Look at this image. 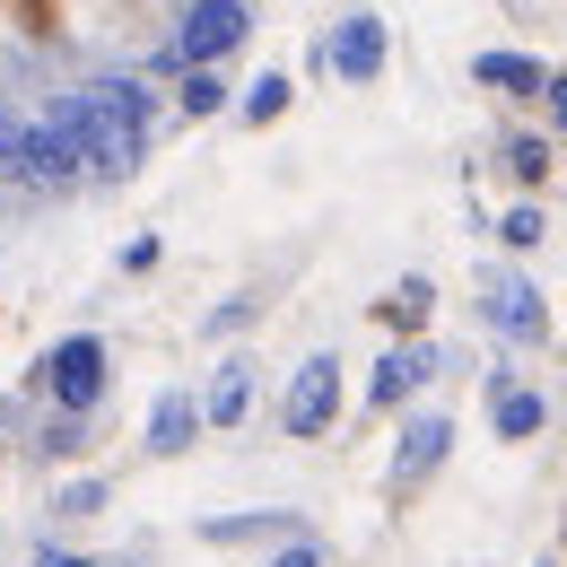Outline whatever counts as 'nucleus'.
Returning a JSON list of instances; mask_svg holds the SVG:
<instances>
[{"label": "nucleus", "instance_id": "1", "mask_svg": "<svg viewBox=\"0 0 567 567\" xmlns=\"http://www.w3.org/2000/svg\"><path fill=\"white\" fill-rule=\"evenodd\" d=\"M79 96H87V175H105V184L141 175V157H148V87L141 79H96V87H79Z\"/></svg>", "mask_w": 567, "mask_h": 567}, {"label": "nucleus", "instance_id": "2", "mask_svg": "<svg viewBox=\"0 0 567 567\" xmlns=\"http://www.w3.org/2000/svg\"><path fill=\"white\" fill-rule=\"evenodd\" d=\"M35 375H44V393H53V411H62V420H87V411L105 402V341H96V332H71V341H53V350H44Z\"/></svg>", "mask_w": 567, "mask_h": 567}, {"label": "nucleus", "instance_id": "3", "mask_svg": "<svg viewBox=\"0 0 567 567\" xmlns=\"http://www.w3.org/2000/svg\"><path fill=\"white\" fill-rule=\"evenodd\" d=\"M245 27H254V18H245V0H193L166 53H175L184 71H218V62H227V53L245 44Z\"/></svg>", "mask_w": 567, "mask_h": 567}, {"label": "nucleus", "instance_id": "4", "mask_svg": "<svg viewBox=\"0 0 567 567\" xmlns=\"http://www.w3.org/2000/svg\"><path fill=\"white\" fill-rule=\"evenodd\" d=\"M332 420H341V358H306L297 375H288V402H280V427L288 436H332Z\"/></svg>", "mask_w": 567, "mask_h": 567}, {"label": "nucleus", "instance_id": "5", "mask_svg": "<svg viewBox=\"0 0 567 567\" xmlns=\"http://www.w3.org/2000/svg\"><path fill=\"white\" fill-rule=\"evenodd\" d=\"M427 375H436V350H427V341L384 350V358H375V375H367V411H402V402L420 393Z\"/></svg>", "mask_w": 567, "mask_h": 567}, {"label": "nucleus", "instance_id": "6", "mask_svg": "<svg viewBox=\"0 0 567 567\" xmlns=\"http://www.w3.org/2000/svg\"><path fill=\"white\" fill-rule=\"evenodd\" d=\"M323 71L367 87V79L384 71V18H341V35H323Z\"/></svg>", "mask_w": 567, "mask_h": 567}, {"label": "nucleus", "instance_id": "7", "mask_svg": "<svg viewBox=\"0 0 567 567\" xmlns=\"http://www.w3.org/2000/svg\"><path fill=\"white\" fill-rule=\"evenodd\" d=\"M489 323L506 341H542V332H550V306H542V288L524 280V271H506V280L489 288Z\"/></svg>", "mask_w": 567, "mask_h": 567}, {"label": "nucleus", "instance_id": "8", "mask_svg": "<svg viewBox=\"0 0 567 567\" xmlns=\"http://www.w3.org/2000/svg\"><path fill=\"white\" fill-rule=\"evenodd\" d=\"M445 445H454V420H436V411L411 420V427H402V445H393V489H420L427 472L445 463Z\"/></svg>", "mask_w": 567, "mask_h": 567}, {"label": "nucleus", "instance_id": "9", "mask_svg": "<svg viewBox=\"0 0 567 567\" xmlns=\"http://www.w3.org/2000/svg\"><path fill=\"white\" fill-rule=\"evenodd\" d=\"M202 436V402L193 393H157L148 402V454H184Z\"/></svg>", "mask_w": 567, "mask_h": 567}, {"label": "nucleus", "instance_id": "10", "mask_svg": "<svg viewBox=\"0 0 567 567\" xmlns=\"http://www.w3.org/2000/svg\"><path fill=\"white\" fill-rule=\"evenodd\" d=\"M472 79L497 87V96H542V87H550V71H542L533 53H472Z\"/></svg>", "mask_w": 567, "mask_h": 567}, {"label": "nucleus", "instance_id": "11", "mask_svg": "<svg viewBox=\"0 0 567 567\" xmlns=\"http://www.w3.org/2000/svg\"><path fill=\"white\" fill-rule=\"evenodd\" d=\"M245 411H254V367L227 358L218 384H210V402H202V427H245Z\"/></svg>", "mask_w": 567, "mask_h": 567}, {"label": "nucleus", "instance_id": "12", "mask_svg": "<svg viewBox=\"0 0 567 567\" xmlns=\"http://www.w3.org/2000/svg\"><path fill=\"white\" fill-rule=\"evenodd\" d=\"M542 420H550L542 393H524V384H489V427H497V436L524 445V436H542Z\"/></svg>", "mask_w": 567, "mask_h": 567}, {"label": "nucleus", "instance_id": "13", "mask_svg": "<svg viewBox=\"0 0 567 567\" xmlns=\"http://www.w3.org/2000/svg\"><path fill=\"white\" fill-rule=\"evenodd\" d=\"M427 306H436V288H427L420 271H411V280H393V288H384V297H375V315H384V323H393V332H402V341H420Z\"/></svg>", "mask_w": 567, "mask_h": 567}, {"label": "nucleus", "instance_id": "14", "mask_svg": "<svg viewBox=\"0 0 567 567\" xmlns=\"http://www.w3.org/2000/svg\"><path fill=\"white\" fill-rule=\"evenodd\" d=\"M0 175L35 184V123H27V114H9V105H0Z\"/></svg>", "mask_w": 567, "mask_h": 567}, {"label": "nucleus", "instance_id": "15", "mask_svg": "<svg viewBox=\"0 0 567 567\" xmlns=\"http://www.w3.org/2000/svg\"><path fill=\"white\" fill-rule=\"evenodd\" d=\"M271 533H288V515H210V524H202V542H210V550H236V542H271Z\"/></svg>", "mask_w": 567, "mask_h": 567}, {"label": "nucleus", "instance_id": "16", "mask_svg": "<svg viewBox=\"0 0 567 567\" xmlns=\"http://www.w3.org/2000/svg\"><path fill=\"white\" fill-rule=\"evenodd\" d=\"M288 87H297L288 71H262L254 87H245V96H236V114H245L254 132H262V123H280V114H288Z\"/></svg>", "mask_w": 567, "mask_h": 567}, {"label": "nucleus", "instance_id": "17", "mask_svg": "<svg viewBox=\"0 0 567 567\" xmlns=\"http://www.w3.org/2000/svg\"><path fill=\"white\" fill-rule=\"evenodd\" d=\"M175 96H184V114H193V123H202V114H227V79H218V71H184Z\"/></svg>", "mask_w": 567, "mask_h": 567}, {"label": "nucleus", "instance_id": "18", "mask_svg": "<svg viewBox=\"0 0 567 567\" xmlns=\"http://www.w3.org/2000/svg\"><path fill=\"white\" fill-rule=\"evenodd\" d=\"M497 236H506L515 254H533V245H542V202H515V210L497 218Z\"/></svg>", "mask_w": 567, "mask_h": 567}, {"label": "nucleus", "instance_id": "19", "mask_svg": "<svg viewBox=\"0 0 567 567\" xmlns=\"http://www.w3.org/2000/svg\"><path fill=\"white\" fill-rule=\"evenodd\" d=\"M506 175L515 184H542L550 175V141H506Z\"/></svg>", "mask_w": 567, "mask_h": 567}, {"label": "nucleus", "instance_id": "20", "mask_svg": "<svg viewBox=\"0 0 567 567\" xmlns=\"http://www.w3.org/2000/svg\"><path fill=\"white\" fill-rule=\"evenodd\" d=\"M53 506H62V515H96V506H105V481H71Z\"/></svg>", "mask_w": 567, "mask_h": 567}, {"label": "nucleus", "instance_id": "21", "mask_svg": "<svg viewBox=\"0 0 567 567\" xmlns=\"http://www.w3.org/2000/svg\"><path fill=\"white\" fill-rule=\"evenodd\" d=\"M79 445H87V436H79V420H53V427H44V454H79Z\"/></svg>", "mask_w": 567, "mask_h": 567}, {"label": "nucleus", "instance_id": "22", "mask_svg": "<svg viewBox=\"0 0 567 567\" xmlns=\"http://www.w3.org/2000/svg\"><path fill=\"white\" fill-rule=\"evenodd\" d=\"M271 567H323V550H315V542H288V550H280Z\"/></svg>", "mask_w": 567, "mask_h": 567}, {"label": "nucleus", "instance_id": "23", "mask_svg": "<svg viewBox=\"0 0 567 567\" xmlns=\"http://www.w3.org/2000/svg\"><path fill=\"white\" fill-rule=\"evenodd\" d=\"M550 114H559V132H567V71H550Z\"/></svg>", "mask_w": 567, "mask_h": 567}, {"label": "nucleus", "instance_id": "24", "mask_svg": "<svg viewBox=\"0 0 567 567\" xmlns=\"http://www.w3.org/2000/svg\"><path fill=\"white\" fill-rule=\"evenodd\" d=\"M35 567H96V559H71V550H44Z\"/></svg>", "mask_w": 567, "mask_h": 567}]
</instances>
